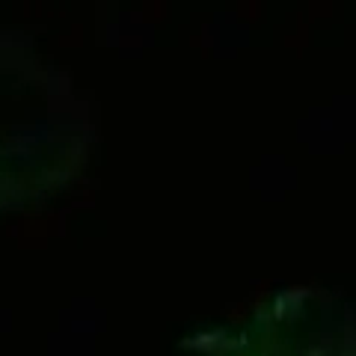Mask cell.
Instances as JSON below:
<instances>
[{
    "mask_svg": "<svg viewBox=\"0 0 356 356\" xmlns=\"http://www.w3.org/2000/svg\"><path fill=\"white\" fill-rule=\"evenodd\" d=\"M95 146L89 102L27 33L0 30V211L57 196Z\"/></svg>",
    "mask_w": 356,
    "mask_h": 356,
    "instance_id": "cell-1",
    "label": "cell"
},
{
    "mask_svg": "<svg viewBox=\"0 0 356 356\" xmlns=\"http://www.w3.org/2000/svg\"><path fill=\"white\" fill-rule=\"evenodd\" d=\"M196 356H356V306L315 285L282 288L235 327L191 332Z\"/></svg>",
    "mask_w": 356,
    "mask_h": 356,
    "instance_id": "cell-2",
    "label": "cell"
}]
</instances>
